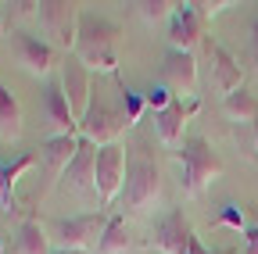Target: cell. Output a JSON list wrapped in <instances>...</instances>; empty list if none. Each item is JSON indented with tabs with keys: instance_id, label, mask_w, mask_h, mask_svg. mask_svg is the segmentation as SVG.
Wrapping results in <instances>:
<instances>
[{
	"instance_id": "cell-1",
	"label": "cell",
	"mask_w": 258,
	"mask_h": 254,
	"mask_svg": "<svg viewBox=\"0 0 258 254\" xmlns=\"http://www.w3.org/2000/svg\"><path fill=\"white\" fill-rule=\"evenodd\" d=\"M161 197V172L151 154L147 136H133L125 143V183H122V197L118 204L133 215H147Z\"/></svg>"
},
{
	"instance_id": "cell-2",
	"label": "cell",
	"mask_w": 258,
	"mask_h": 254,
	"mask_svg": "<svg viewBox=\"0 0 258 254\" xmlns=\"http://www.w3.org/2000/svg\"><path fill=\"white\" fill-rule=\"evenodd\" d=\"M118 36L122 29L97 15V11H83L79 18V36H76V57L90 72H108V75H118Z\"/></svg>"
},
{
	"instance_id": "cell-3",
	"label": "cell",
	"mask_w": 258,
	"mask_h": 254,
	"mask_svg": "<svg viewBox=\"0 0 258 254\" xmlns=\"http://www.w3.org/2000/svg\"><path fill=\"white\" fill-rule=\"evenodd\" d=\"M179 165H183V194L186 197H201L205 190L222 176V157L205 136H186L176 150Z\"/></svg>"
},
{
	"instance_id": "cell-4",
	"label": "cell",
	"mask_w": 258,
	"mask_h": 254,
	"mask_svg": "<svg viewBox=\"0 0 258 254\" xmlns=\"http://www.w3.org/2000/svg\"><path fill=\"white\" fill-rule=\"evenodd\" d=\"M79 18H83V4H72V0H40V11H36L40 29L50 36V47L61 54L76 50Z\"/></svg>"
},
{
	"instance_id": "cell-5",
	"label": "cell",
	"mask_w": 258,
	"mask_h": 254,
	"mask_svg": "<svg viewBox=\"0 0 258 254\" xmlns=\"http://www.w3.org/2000/svg\"><path fill=\"white\" fill-rule=\"evenodd\" d=\"M104 211H90V215H76V218H57L47 226V236L64 247V250H93L104 236V226H108Z\"/></svg>"
},
{
	"instance_id": "cell-6",
	"label": "cell",
	"mask_w": 258,
	"mask_h": 254,
	"mask_svg": "<svg viewBox=\"0 0 258 254\" xmlns=\"http://www.w3.org/2000/svg\"><path fill=\"white\" fill-rule=\"evenodd\" d=\"M125 129H133V122L125 118V111L111 108L104 97H97V93H93L86 115L79 118V136H86L97 147H108V143H118V136Z\"/></svg>"
},
{
	"instance_id": "cell-7",
	"label": "cell",
	"mask_w": 258,
	"mask_h": 254,
	"mask_svg": "<svg viewBox=\"0 0 258 254\" xmlns=\"http://www.w3.org/2000/svg\"><path fill=\"white\" fill-rule=\"evenodd\" d=\"M97 197L101 208H111L122 197V183H125V143H108L97 147Z\"/></svg>"
},
{
	"instance_id": "cell-8",
	"label": "cell",
	"mask_w": 258,
	"mask_h": 254,
	"mask_svg": "<svg viewBox=\"0 0 258 254\" xmlns=\"http://www.w3.org/2000/svg\"><path fill=\"white\" fill-rule=\"evenodd\" d=\"M8 43H11L15 61H18L29 75H47V72H54V68L61 65V61H57V50L50 47V40H43V36H36V33L15 29V33L8 36Z\"/></svg>"
},
{
	"instance_id": "cell-9",
	"label": "cell",
	"mask_w": 258,
	"mask_h": 254,
	"mask_svg": "<svg viewBox=\"0 0 258 254\" xmlns=\"http://www.w3.org/2000/svg\"><path fill=\"white\" fill-rule=\"evenodd\" d=\"M57 79H61L64 97H69L72 115L83 118L86 108H90V101H93V75H90V68L83 65L76 54H64V61H61V75H57Z\"/></svg>"
},
{
	"instance_id": "cell-10",
	"label": "cell",
	"mask_w": 258,
	"mask_h": 254,
	"mask_svg": "<svg viewBox=\"0 0 258 254\" xmlns=\"http://www.w3.org/2000/svg\"><path fill=\"white\" fill-rule=\"evenodd\" d=\"M194 236H198V233L190 229V222H186L183 208H172V211H165V215L154 222V236H151V243H154L161 254H186V247H190Z\"/></svg>"
},
{
	"instance_id": "cell-11",
	"label": "cell",
	"mask_w": 258,
	"mask_h": 254,
	"mask_svg": "<svg viewBox=\"0 0 258 254\" xmlns=\"http://www.w3.org/2000/svg\"><path fill=\"white\" fill-rule=\"evenodd\" d=\"M205 18L198 11V4L194 0H186V4H176L172 18H169V47L172 50H194V43L205 40Z\"/></svg>"
},
{
	"instance_id": "cell-12",
	"label": "cell",
	"mask_w": 258,
	"mask_h": 254,
	"mask_svg": "<svg viewBox=\"0 0 258 254\" xmlns=\"http://www.w3.org/2000/svg\"><path fill=\"white\" fill-rule=\"evenodd\" d=\"M198 108H201V101L198 97H176L165 111H154V133H158V140L165 143V147H179V140H183V129H186V122L198 115Z\"/></svg>"
},
{
	"instance_id": "cell-13",
	"label": "cell",
	"mask_w": 258,
	"mask_h": 254,
	"mask_svg": "<svg viewBox=\"0 0 258 254\" xmlns=\"http://www.w3.org/2000/svg\"><path fill=\"white\" fill-rule=\"evenodd\" d=\"M43 115H47V125H50V136H79V118L69 108L61 79L43 86Z\"/></svg>"
},
{
	"instance_id": "cell-14",
	"label": "cell",
	"mask_w": 258,
	"mask_h": 254,
	"mask_svg": "<svg viewBox=\"0 0 258 254\" xmlns=\"http://www.w3.org/2000/svg\"><path fill=\"white\" fill-rule=\"evenodd\" d=\"M205 47H208V54H212V86L222 93V97L237 93V90L244 86V72H240V65H237V57L226 50L222 43H215V40H205Z\"/></svg>"
},
{
	"instance_id": "cell-15",
	"label": "cell",
	"mask_w": 258,
	"mask_h": 254,
	"mask_svg": "<svg viewBox=\"0 0 258 254\" xmlns=\"http://www.w3.org/2000/svg\"><path fill=\"white\" fill-rule=\"evenodd\" d=\"M161 75H165V86L176 93H190L198 86V57L194 50H165V65H161Z\"/></svg>"
},
{
	"instance_id": "cell-16",
	"label": "cell",
	"mask_w": 258,
	"mask_h": 254,
	"mask_svg": "<svg viewBox=\"0 0 258 254\" xmlns=\"http://www.w3.org/2000/svg\"><path fill=\"white\" fill-rule=\"evenodd\" d=\"M76 150H79V136H47V140L36 147L40 161H43L47 172H50V183H54V179H64V172H69Z\"/></svg>"
},
{
	"instance_id": "cell-17",
	"label": "cell",
	"mask_w": 258,
	"mask_h": 254,
	"mask_svg": "<svg viewBox=\"0 0 258 254\" xmlns=\"http://www.w3.org/2000/svg\"><path fill=\"white\" fill-rule=\"evenodd\" d=\"M93 176H97V143H90L86 136H79V150L72 157L69 172H64V179H69L76 190H97Z\"/></svg>"
},
{
	"instance_id": "cell-18",
	"label": "cell",
	"mask_w": 258,
	"mask_h": 254,
	"mask_svg": "<svg viewBox=\"0 0 258 254\" xmlns=\"http://www.w3.org/2000/svg\"><path fill=\"white\" fill-rule=\"evenodd\" d=\"M25 129V118H22V104L11 93V86L0 79V143H15Z\"/></svg>"
},
{
	"instance_id": "cell-19",
	"label": "cell",
	"mask_w": 258,
	"mask_h": 254,
	"mask_svg": "<svg viewBox=\"0 0 258 254\" xmlns=\"http://www.w3.org/2000/svg\"><path fill=\"white\" fill-rule=\"evenodd\" d=\"M129 247H133V229H129L125 215H111L101 243H97V254H125Z\"/></svg>"
},
{
	"instance_id": "cell-20",
	"label": "cell",
	"mask_w": 258,
	"mask_h": 254,
	"mask_svg": "<svg viewBox=\"0 0 258 254\" xmlns=\"http://www.w3.org/2000/svg\"><path fill=\"white\" fill-rule=\"evenodd\" d=\"M18 254H54L50 250V236L40 218H25L18 226Z\"/></svg>"
},
{
	"instance_id": "cell-21",
	"label": "cell",
	"mask_w": 258,
	"mask_h": 254,
	"mask_svg": "<svg viewBox=\"0 0 258 254\" xmlns=\"http://www.w3.org/2000/svg\"><path fill=\"white\" fill-rule=\"evenodd\" d=\"M32 165H40V154H22V157H15L11 165H4V201H0V208H4L8 215L18 211V204H15V186H18V179H22Z\"/></svg>"
},
{
	"instance_id": "cell-22",
	"label": "cell",
	"mask_w": 258,
	"mask_h": 254,
	"mask_svg": "<svg viewBox=\"0 0 258 254\" xmlns=\"http://www.w3.org/2000/svg\"><path fill=\"white\" fill-rule=\"evenodd\" d=\"M222 111L230 115L233 122H258V97L247 90V86H240L237 93H230V97H222Z\"/></svg>"
},
{
	"instance_id": "cell-23",
	"label": "cell",
	"mask_w": 258,
	"mask_h": 254,
	"mask_svg": "<svg viewBox=\"0 0 258 254\" xmlns=\"http://www.w3.org/2000/svg\"><path fill=\"white\" fill-rule=\"evenodd\" d=\"M133 8H137V15L144 22H169L172 11H176V0H140Z\"/></svg>"
},
{
	"instance_id": "cell-24",
	"label": "cell",
	"mask_w": 258,
	"mask_h": 254,
	"mask_svg": "<svg viewBox=\"0 0 258 254\" xmlns=\"http://www.w3.org/2000/svg\"><path fill=\"white\" fill-rule=\"evenodd\" d=\"M111 79L118 82V93H122V111H125V118L137 125V122H140V115H144V108H147V101L140 97V93H133V90H129V86H125L118 75H111Z\"/></svg>"
},
{
	"instance_id": "cell-25",
	"label": "cell",
	"mask_w": 258,
	"mask_h": 254,
	"mask_svg": "<svg viewBox=\"0 0 258 254\" xmlns=\"http://www.w3.org/2000/svg\"><path fill=\"white\" fill-rule=\"evenodd\" d=\"M144 101H147V108H154V111H165V108L176 101V93H172L165 82H158V86H151V90L144 93Z\"/></svg>"
},
{
	"instance_id": "cell-26",
	"label": "cell",
	"mask_w": 258,
	"mask_h": 254,
	"mask_svg": "<svg viewBox=\"0 0 258 254\" xmlns=\"http://www.w3.org/2000/svg\"><path fill=\"white\" fill-rule=\"evenodd\" d=\"M219 226H233V229H244L247 222H244V211L237 208V204H222V211H219Z\"/></svg>"
},
{
	"instance_id": "cell-27",
	"label": "cell",
	"mask_w": 258,
	"mask_h": 254,
	"mask_svg": "<svg viewBox=\"0 0 258 254\" xmlns=\"http://www.w3.org/2000/svg\"><path fill=\"white\" fill-rule=\"evenodd\" d=\"M244 254H258V222L244 226Z\"/></svg>"
},
{
	"instance_id": "cell-28",
	"label": "cell",
	"mask_w": 258,
	"mask_h": 254,
	"mask_svg": "<svg viewBox=\"0 0 258 254\" xmlns=\"http://www.w3.org/2000/svg\"><path fill=\"white\" fill-rule=\"evenodd\" d=\"M186 254H212V250H208V247H205L198 236H194V240H190V247H186Z\"/></svg>"
},
{
	"instance_id": "cell-29",
	"label": "cell",
	"mask_w": 258,
	"mask_h": 254,
	"mask_svg": "<svg viewBox=\"0 0 258 254\" xmlns=\"http://www.w3.org/2000/svg\"><path fill=\"white\" fill-rule=\"evenodd\" d=\"M251 50H254V61H258V22H254V29H251Z\"/></svg>"
},
{
	"instance_id": "cell-30",
	"label": "cell",
	"mask_w": 258,
	"mask_h": 254,
	"mask_svg": "<svg viewBox=\"0 0 258 254\" xmlns=\"http://www.w3.org/2000/svg\"><path fill=\"white\" fill-rule=\"evenodd\" d=\"M54 254H90V250H64V247H54Z\"/></svg>"
},
{
	"instance_id": "cell-31",
	"label": "cell",
	"mask_w": 258,
	"mask_h": 254,
	"mask_svg": "<svg viewBox=\"0 0 258 254\" xmlns=\"http://www.w3.org/2000/svg\"><path fill=\"white\" fill-rule=\"evenodd\" d=\"M0 201H4V165H0Z\"/></svg>"
},
{
	"instance_id": "cell-32",
	"label": "cell",
	"mask_w": 258,
	"mask_h": 254,
	"mask_svg": "<svg viewBox=\"0 0 258 254\" xmlns=\"http://www.w3.org/2000/svg\"><path fill=\"white\" fill-rule=\"evenodd\" d=\"M251 129H254V147H258V122H254V125H251Z\"/></svg>"
}]
</instances>
